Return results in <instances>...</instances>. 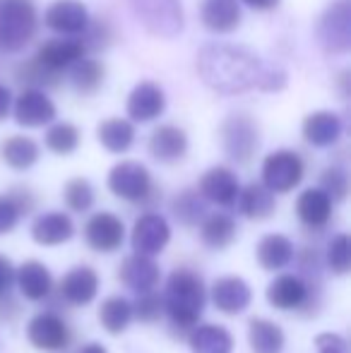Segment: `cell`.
<instances>
[{"mask_svg": "<svg viewBox=\"0 0 351 353\" xmlns=\"http://www.w3.org/2000/svg\"><path fill=\"white\" fill-rule=\"evenodd\" d=\"M200 19L205 29L214 34H229L239 29L241 8L236 0H205L200 10Z\"/></svg>", "mask_w": 351, "mask_h": 353, "instance_id": "obj_29", "label": "cell"}, {"mask_svg": "<svg viewBox=\"0 0 351 353\" xmlns=\"http://www.w3.org/2000/svg\"><path fill=\"white\" fill-rule=\"evenodd\" d=\"M99 283H101V279H99V272L94 267L77 265L61 279L58 291H61V298L68 305L87 307L92 305V301H97Z\"/></svg>", "mask_w": 351, "mask_h": 353, "instance_id": "obj_14", "label": "cell"}, {"mask_svg": "<svg viewBox=\"0 0 351 353\" xmlns=\"http://www.w3.org/2000/svg\"><path fill=\"white\" fill-rule=\"evenodd\" d=\"M315 349L318 353H349V341L337 332H323L315 336Z\"/></svg>", "mask_w": 351, "mask_h": 353, "instance_id": "obj_45", "label": "cell"}, {"mask_svg": "<svg viewBox=\"0 0 351 353\" xmlns=\"http://www.w3.org/2000/svg\"><path fill=\"white\" fill-rule=\"evenodd\" d=\"M305 163L291 149H277L267 154L263 161V183L270 188L274 195L291 192L301 181H303Z\"/></svg>", "mask_w": 351, "mask_h": 353, "instance_id": "obj_7", "label": "cell"}, {"mask_svg": "<svg viewBox=\"0 0 351 353\" xmlns=\"http://www.w3.org/2000/svg\"><path fill=\"white\" fill-rule=\"evenodd\" d=\"M197 192H200L207 202H212V205L234 207L236 197H239V192H241L239 176L226 166H212L210 171L202 173Z\"/></svg>", "mask_w": 351, "mask_h": 353, "instance_id": "obj_16", "label": "cell"}, {"mask_svg": "<svg viewBox=\"0 0 351 353\" xmlns=\"http://www.w3.org/2000/svg\"><path fill=\"white\" fill-rule=\"evenodd\" d=\"M169 241H171V226L161 214L147 212L142 216H137V221L132 223V231H130L132 252L154 257L166 250Z\"/></svg>", "mask_w": 351, "mask_h": 353, "instance_id": "obj_10", "label": "cell"}, {"mask_svg": "<svg viewBox=\"0 0 351 353\" xmlns=\"http://www.w3.org/2000/svg\"><path fill=\"white\" fill-rule=\"evenodd\" d=\"M210 301L224 315H241L243 310H248L253 303V288L248 286V281L243 276H219L210 288Z\"/></svg>", "mask_w": 351, "mask_h": 353, "instance_id": "obj_12", "label": "cell"}, {"mask_svg": "<svg viewBox=\"0 0 351 353\" xmlns=\"http://www.w3.org/2000/svg\"><path fill=\"white\" fill-rule=\"evenodd\" d=\"M99 325L108 334H123L132 325V303L123 296H108L99 307Z\"/></svg>", "mask_w": 351, "mask_h": 353, "instance_id": "obj_34", "label": "cell"}, {"mask_svg": "<svg viewBox=\"0 0 351 353\" xmlns=\"http://www.w3.org/2000/svg\"><path fill=\"white\" fill-rule=\"evenodd\" d=\"M171 214L183 226H197L207 216V200L197 190H183L171 202Z\"/></svg>", "mask_w": 351, "mask_h": 353, "instance_id": "obj_36", "label": "cell"}, {"mask_svg": "<svg viewBox=\"0 0 351 353\" xmlns=\"http://www.w3.org/2000/svg\"><path fill=\"white\" fill-rule=\"evenodd\" d=\"M39 144L32 140V137H24V135H12L3 142L0 147V157L3 161L8 163L10 168L14 171H29L34 163L39 161Z\"/></svg>", "mask_w": 351, "mask_h": 353, "instance_id": "obj_33", "label": "cell"}, {"mask_svg": "<svg viewBox=\"0 0 351 353\" xmlns=\"http://www.w3.org/2000/svg\"><path fill=\"white\" fill-rule=\"evenodd\" d=\"M111 39H113L111 29H108L106 22H101V19H89L80 41L85 43V48H101V46H108Z\"/></svg>", "mask_w": 351, "mask_h": 353, "instance_id": "obj_43", "label": "cell"}, {"mask_svg": "<svg viewBox=\"0 0 351 353\" xmlns=\"http://www.w3.org/2000/svg\"><path fill=\"white\" fill-rule=\"evenodd\" d=\"M10 108H12V94H10V89L5 84H0V121L8 118Z\"/></svg>", "mask_w": 351, "mask_h": 353, "instance_id": "obj_48", "label": "cell"}, {"mask_svg": "<svg viewBox=\"0 0 351 353\" xmlns=\"http://www.w3.org/2000/svg\"><path fill=\"white\" fill-rule=\"evenodd\" d=\"M32 241L41 248H58L66 245L75 236V221L66 212H46L39 214L32 221Z\"/></svg>", "mask_w": 351, "mask_h": 353, "instance_id": "obj_17", "label": "cell"}, {"mask_svg": "<svg viewBox=\"0 0 351 353\" xmlns=\"http://www.w3.org/2000/svg\"><path fill=\"white\" fill-rule=\"evenodd\" d=\"M17 79L22 84H27V87L48 89V87H58V82H61V72L41 65L37 58H32V61L22 63V65L17 68Z\"/></svg>", "mask_w": 351, "mask_h": 353, "instance_id": "obj_39", "label": "cell"}, {"mask_svg": "<svg viewBox=\"0 0 351 353\" xmlns=\"http://www.w3.org/2000/svg\"><path fill=\"white\" fill-rule=\"evenodd\" d=\"M332 207L334 202L320 188H308L296 200V214H299L301 223L308 228H315V231H320V228H325L330 223Z\"/></svg>", "mask_w": 351, "mask_h": 353, "instance_id": "obj_25", "label": "cell"}, {"mask_svg": "<svg viewBox=\"0 0 351 353\" xmlns=\"http://www.w3.org/2000/svg\"><path fill=\"white\" fill-rule=\"evenodd\" d=\"M197 74L217 94L279 92L286 87V72L258 53L231 43H207L197 53Z\"/></svg>", "mask_w": 351, "mask_h": 353, "instance_id": "obj_1", "label": "cell"}, {"mask_svg": "<svg viewBox=\"0 0 351 353\" xmlns=\"http://www.w3.org/2000/svg\"><path fill=\"white\" fill-rule=\"evenodd\" d=\"M106 185L118 200L132 202V205H145L154 195V181L140 161H121L108 171Z\"/></svg>", "mask_w": 351, "mask_h": 353, "instance_id": "obj_5", "label": "cell"}, {"mask_svg": "<svg viewBox=\"0 0 351 353\" xmlns=\"http://www.w3.org/2000/svg\"><path fill=\"white\" fill-rule=\"evenodd\" d=\"M19 219H22V210H19L17 202L12 200V195H10V192L0 195V236L14 231Z\"/></svg>", "mask_w": 351, "mask_h": 353, "instance_id": "obj_44", "label": "cell"}, {"mask_svg": "<svg viewBox=\"0 0 351 353\" xmlns=\"http://www.w3.org/2000/svg\"><path fill=\"white\" fill-rule=\"evenodd\" d=\"M344 132V123L332 111H315L305 116L303 121V137L313 147H332L339 142Z\"/></svg>", "mask_w": 351, "mask_h": 353, "instance_id": "obj_24", "label": "cell"}, {"mask_svg": "<svg viewBox=\"0 0 351 353\" xmlns=\"http://www.w3.org/2000/svg\"><path fill=\"white\" fill-rule=\"evenodd\" d=\"M161 298H164V312L169 315L171 325L190 332L205 312L207 288L197 272L181 267L169 274Z\"/></svg>", "mask_w": 351, "mask_h": 353, "instance_id": "obj_2", "label": "cell"}, {"mask_svg": "<svg viewBox=\"0 0 351 353\" xmlns=\"http://www.w3.org/2000/svg\"><path fill=\"white\" fill-rule=\"evenodd\" d=\"M188 346L192 353H231L234 334L221 325H195L188 332Z\"/></svg>", "mask_w": 351, "mask_h": 353, "instance_id": "obj_28", "label": "cell"}, {"mask_svg": "<svg viewBox=\"0 0 351 353\" xmlns=\"http://www.w3.org/2000/svg\"><path fill=\"white\" fill-rule=\"evenodd\" d=\"M255 257H258V265L265 272H279L294 262L296 250L289 236H284V233H267V236L260 238Z\"/></svg>", "mask_w": 351, "mask_h": 353, "instance_id": "obj_23", "label": "cell"}, {"mask_svg": "<svg viewBox=\"0 0 351 353\" xmlns=\"http://www.w3.org/2000/svg\"><path fill=\"white\" fill-rule=\"evenodd\" d=\"M39 12L32 0H0V53H17L37 37Z\"/></svg>", "mask_w": 351, "mask_h": 353, "instance_id": "obj_3", "label": "cell"}, {"mask_svg": "<svg viewBox=\"0 0 351 353\" xmlns=\"http://www.w3.org/2000/svg\"><path fill=\"white\" fill-rule=\"evenodd\" d=\"M236 233L239 228H236V219L231 214L214 212L207 214L200 221V238L210 250H226L234 243Z\"/></svg>", "mask_w": 351, "mask_h": 353, "instance_id": "obj_30", "label": "cell"}, {"mask_svg": "<svg viewBox=\"0 0 351 353\" xmlns=\"http://www.w3.org/2000/svg\"><path fill=\"white\" fill-rule=\"evenodd\" d=\"M161 315H164V298L157 288L137 293V298L132 301V320L142 322V325H154Z\"/></svg>", "mask_w": 351, "mask_h": 353, "instance_id": "obj_41", "label": "cell"}, {"mask_svg": "<svg viewBox=\"0 0 351 353\" xmlns=\"http://www.w3.org/2000/svg\"><path fill=\"white\" fill-rule=\"evenodd\" d=\"M265 298L274 310H301L310 298V286L301 274H279L270 281Z\"/></svg>", "mask_w": 351, "mask_h": 353, "instance_id": "obj_15", "label": "cell"}, {"mask_svg": "<svg viewBox=\"0 0 351 353\" xmlns=\"http://www.w3.org/2000/svg\"><path fill=\"white\" fill-rule=\"evenodd\" d=\"M77 353H108V349L103 344H97V341H92V344H85Z\"/></svg>", "mask_w": 351, "mask_h": 353, "instance_id": "obj_50", "label": "cell"}, {"mask_svg": "<svg viewBox=\"0 0 351 353\" xmlns=\"http://www.w3.org/2000/svg\"><path fill=\"white\" fill-rule=\"evenodd\" d=\"M85 243L94 252H116L126 243V223L113 212H97L85 223Z\"/></svg>", "mask_w": 351, "mask_h": 353, "instance_id": "obj_11", "label": "cell"}, {"mask_svg": "<svg viewBox=\"0 0 351 353\" xmlns=\"http://www.w3.org/2000/svg\"><path fill=\"white\" fill-rule=\"evenodd\" d=\"M118 279L126 283V288H130L132 293H145V291H152V288L159 286L161 270L150 255L132 252V255H128L126 260L121 262Z\"/></svg>", "mask_w": 351, "mask_h": 353, "instance_id": "obj_18", "label": "cell"}, {"mask_svg": "<svg viewBox=\"0 0 351 353\" xmlns=\"http://www.w3.org/2000/svg\"><path fill=\"white\" fill-rule=\"evenodd\" d=\"M318 43L328 56H342L351 48V10L347 0L332 3L318 19Z\"/></svg>", "mask_w": 351, "mask_h": 353, "instance_id": "obj_6", "label": "cell"}, {"mask_svg": "<svg viewBox=\"0 0 351 353\" xmlns=\"http://www.w3.org/2000/svg\"><path fill=\"white\" fill-rule=\"evenodd\" d=\"M85 53H87V48L80 39H51V41H46L39 48V53L34 58H37L41 65L51 68V70H56V72H63L75 61H80Z\"/></svg>", "mask_w": 351, "mask_h": 353, "instance_id": "obj_26", "label": "cell"}, {"mask_svg": "<svg viewBox=\"0 0 351 353\" xmlns=\"http://www.w3.org/2000/svg\"><path fill=\"white\" fill-rule=\"evenodd\" d=\"M236 205H239V212L245 219L263 221V219H270L277 212V197L265 183H248L245 188H241Z\"/></svg>", "mask_w": 351, "mask_h": 353, "instance_id": "obj_27", "label": "cell"}, {"mask_svg": "<svg viewBox=\"0 0 351 353\" xmlns=\"http://www.w3.org/2000/svg\"><path fill=\"white\" fill-rule=\"evenodd\" d=\"M320 190L330 197L332 202H344L349 195V176L344 168L330 166L320 173Z\"/></svg>", "mask_w": 351, "mask_h": 353, "instance_id": "obj_42", "label": "cell"}, {"mask_svg": "<svg viewBox=\"0 0 351 353\" xmlns=\"http://www.w3.org/2000/svg\"><path fill=\"white\" fill-rule=\"evenodd\" d=\"M221 144L231 161L248 163L260 147V132L253 118H248L245 113H234L226 118L221 125Z\"/></svg>", "mask_w": 351, "mask_h": 353, "instance_id": "obj_8", "label": "cell"}, {"mask_svg": "<svg viewBox=\"0 0 351 353\" xmlns=\"http://www.w3.org/2000/svg\"><path fill=\"white\" fill-rule=\"evenodd\" d=\"M245 5H250V8L255 10H272L279 5V0H243Z\"/></svg>", "mask_w": 351, "mask_h": 353, "instance_id": "obj_49", "label": "cell"}, {"mask_svg": "<svg viewBox=\"0 0 351 353\" xmlns=\"http://www.w3.org/2000/svg\"><path fill=\"white\" fill-rule=\"evenodd\" d=\"M166 108L164 89L154 82H140L132 87L130 97H128L126 111L128 118L135 123H150L159 118Z\"/></svg>", "mask_w": 351, "mask_h": 353, "instance_id": "obj_19", "label": "cell"}, {"mask_svg": "<svg viewBox=\"0 0 351 353\" xmlns=\"http://www.w3.org/2000/svg\"><path fill=\"white\" fill-rule=\"evenodd\" d=\"M349 233H337L330 241L328 250H325V265L334 276H347L351 272V250H349Z\"/></svg>", "mask_w": 351, "mask_h": 353, "instance_id": "obj_38", "label": "cell"}, {"mask_svg": "<svg viewBox=\"0 0 351 353\" xmlns=\"http://www.w3.org/2000/svg\"><path fill=\"white\" fill-rule=\"evenodd\" d=\"M27 339L34 349L46 351V353H61L70 346L72 334L70 327L66 325L58 312L53 310H43L29 320L27 325Z\"/></svg>", "mask_w": 351, "mask_h": 353, "instance_id": "obj_9", "label": "cell"}, {"mask_svg": "<svg viewBox=\"0 0 351 353\" xmlns=\"http://www.w3.org/2000/svg\"><path fill=\"white\" fill-rule=\"evenodd\" d=\"M14 286V267L8 255H0V296H8Z\"/></svg>", "mask_w": 351, "mask_h": 353, "instance_id": "obj_46", "label": "cell"}, {"mask_svg": "<svg viewBox=\"0 0 351 353\" xmlns=\"http://www.w3.org/2000/svg\"><path fill=\"white\" fill-rule=\"evenodd\" d=\"M43 22L53 32L66 34V37H77V34L85 32L89 12L85 3H80V0H56L43 14Z\"/></svg>", "mask_w": 351, "mask_h": 353, "instance_id": "obj_20", "label": "cell"}, {"mask_svg": "<svg viewBox=\"0 0 351 353\" xmlns=\"http://www.w3.org/2000/svg\"><path fill=\"white\" fill-rule=\"evenodd\" d=\"M14 286L19 288L27 301L39 303L43 298L51 296V288H53V276L51 270H48L43 262L39 260H27L14 270Z\"/></svg>", "mask_w": 351, "mask_h": 353, "instance_id": "obj_21", "label": "cell"}, {"mask_svg": "<svg viewBox=\"0 0 351 353\" xmlns=\"http://www.w3.org/2000/svg\"><path fill=\"white\" fill-rule=\"evenodd\" d=\"M97 137L106 152L123 154L135 142V125L126 118H108V121L99 123Z\"/></svg>", "mask_w": 351, "mask_h": 353, "instance_id": "obj_32", "label": "cell"}, {"mask_svg": "<svg viewBox=\"0 0 351 353\" xmlns=\"http://www.w3.org/2000/svg\"><path fill=\"white\" fill-rule=\"evenodd\" d=\"M19 312V305L12 296H0V322H10Z\"/></svg>", "mask_w": 351, "mask_h": 353, "instance_id": "obj_47", "label": "cell"}, {"mask_svg": "<svg viewBox=\"0 0 351 353\" xmlns=\"http://www.w3.org/2000/svg\"><path fill=\"white\" fill-rule=\"evenodd\" d=\"M94 200H97V192H94L92 183L87 178H72L63 188V202H66L70 212H89Z\"/></svg>", "mask_w": 351, "mask_h": 353, "instance_id": "obj_40", "label": "cell"}, {"mask_svg": "<svg viewBox=\"0 0 351 353\" xmlns=\"http://www.w3.org/2000/svg\"><path fill=\"white\" fill-rule=\"evenodd\" d=\"M12 116L17 121V125L22 128H43L48 123H53L56 118V106L46 97L43 89L27 87L12 103Z\"/></svg>", "mask_w": 351, "mask_h": 353, "instance_id": "obj_13", "label": "cell"}, {"mask_svg": "<svg viewBox=\"0 0 351 353\" xmlns=\"http://www.w3.org/2000/svg\"><path fill=\"white\" fill-rule=\"evenodd\" d=\"M286 344V334L277 322L265 317H253L248 322V346L253 353H281Z\"/></svg>", "mask_w": 351, "mask_h": 353, "instance_id": "obj_31", "label": "cell"}, {"mask_svg": "<svg viewBox=\"0 0 351 353\" xmlns=\"http://www.w3.org/2000/svg\"><path fill=\"white\" fill-rule=\"evenodd\" d=\"M142 27L159 39H176L185 27L181 0H128Z\"/></svg>", "mask_w": 351, "mask_h": 353, "instance_id": "obj_4", "label": "cell"}, {"mask_svg": "<svg viewBox=\"0 0 351 353\" xmlns=\"http://www.w3.org/2000/svg\"><path fill=\"white\" fill-rule=\"evenodd\" d=\"M46 147L58 157H68L80 147V130L72 123H53L46 130Z\"/></svg>", "mask_w": 351, "mask_h": 353, "instance_id": "obj_37", "label": "cell"}, {"mask_svg": "<svg viewBox=\"0 0 351 353\" xmlns=\"http://www.w3.org/2000/svg\"><path fill=\"white\" fill-rule=\"evenodd\" d=\"M68 70H70V84L80 94L99 92V87L103 84V77H106V70H103L101 63L94 61V58H85V56L72 63Z\"/></svg>", "mask_w": 351, "mask_h": 353, "instance_id": "obj_35", "label": "cell"}, {"mask_svg": "<svg viewBox=\"0 0 351 353\" xmlns=\"http://www.w3.org/2000/svg\"><path fill=\"white\" fill-rule=\"evenodd\" d=\"M150 154L159 163H176L188 154V135L176 125H159L150 135Z\"/></svg>", "mask_w": 351, "mask_h": 353, "instance_id": "obj_22", "label": "cell"}]
</instances>
